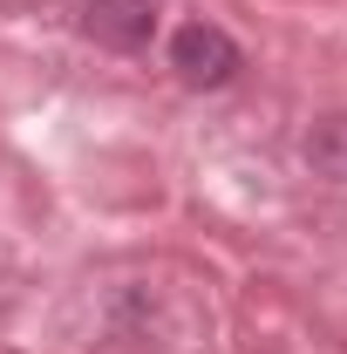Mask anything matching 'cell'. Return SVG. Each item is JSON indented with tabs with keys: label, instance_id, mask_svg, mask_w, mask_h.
<instances>
[{
	"label": "cell",
	"instance_id": "1",
	"mask_svg": "<svg viewBox=\"0 0 347 354\" xmlns=\"http://www.w3.org/2000/svg\"><path fill=\"white\" fill-rule=\"evenodd\" d=\"M171 62L184 68V82L218 88V82H232V75H238V41H232L225 28H212V21H191V28H177Z\"/></svg>",
	"mask_w": 347,
	"mask_h": 354
},
{
	"label": "cell",
	"instance_id": "2",
	"mask_svg": "<svg viewBox=\"0 0 347 354\" xmlns=\"http://www.w3.org/2000/svg\"><path fill=\"white\" fill-rule=\"evenodd\" d=\"M88 28L95 35H116V41H143L150 35V14L136 0H102V7H88Z\"/></svg>",
	"mask_w": 347,
	"mask_h": 354
}]
</instances>
